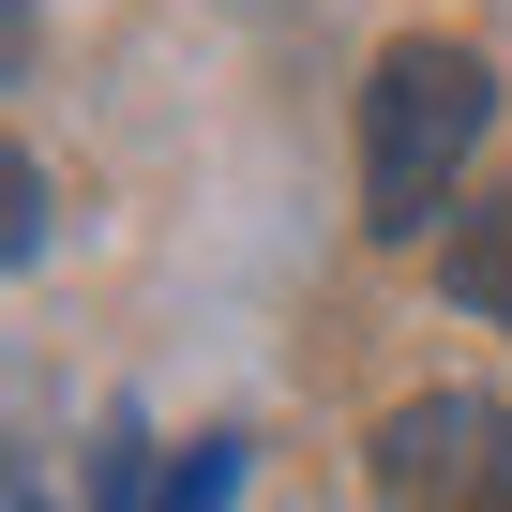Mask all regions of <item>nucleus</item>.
Wrapping results in <instances>:
<instances>
[{
    "instance_id": "20e7f679",
    "label": "nucleus",
    "mask_w": 512,
    "mask_h": 512,
    "mask_svg": "<svg viewBox=\"0 0 512 512\" xmlns=\"http://www.w3.org/2000/svg\"><path fill=\"white\" fill-rule=\"evenodd\" d=\"M91 512H166V497H151V422H136V407L91 422Z\"/></svg>"
},
{
    "instance_id": "f03ea898",
    "label": "nucleus",
    "mask_w": 512,
    "mask_h": 512,
    "mask_svg": "<svg viewBox=\"0 0 512 512\" xmlns=\"http://www.w3.org/2000/svg\"><path fill=\"white\" fill-rule=\"evenodd\" d=\"M377 512H512V407L497 392H407L377 422Z\"/></svg>"
},
{
    "instance_id": "f257e3e1",
    "label": "nucleus",
    "mask_w": 512,
    "mask_h": 512,
    "mask_svg": "<svg viewBox=\"0 0 512 512\" xmlns=\"http://www.w3.org/2000/svg\"><path fill=\"white\" fill-rule=\"evenodd\" d=\"M482 121H497V61L482 46H452V31L377 46V76H362V226L377 241L452 226V166L482 151Z\"/></svg>"
},
{
    "instance_id": "7ed1b4c3",
    "label": "nucleus",
    "mask_w": 512,
    "mask_h": 512,
    "mask_svg": "<svg viewBox=\"0 0 512 512\" xmlns=\"http://www.w3.org/2000/svg\"><path fill=\"white\" fill-rule=\"evenodd\" d=\"M437 287H452L482 332H512V196H467V211L437 226Z\"/></svg>"
},
{
    "instance_id": "423d86ee",
    "label": "nucleus",
    "mask_w": 512,
    "mask_h": 512,
    "mask_svg": "<svg viewBox=\"0 0 512 512\" xmlns=\"http://www.w3.org/2000/svg\"><path fill=\"white\" fill-rule=\"evenodd\" d=\"M226 497H241V437H196L166 467V512H226Z\"/></svg>"
},
{
    "instance_id": "39448f33",
    "label": "nucleus",
    "mask_w": 512,
    "mask_h": 512,
    "mask_svg": "<svg viewBox=\"0 0 512 512\" xmlns=\"http://www.w3.org/2000/svg\"><path fill=\"white\" fill-rule=\"evenodd\" d=\"M46 226H61V196H46V166L16 151V166H0V256L31 272V256H46Z\"/></svg>"
}]
</instances>
